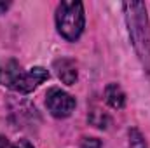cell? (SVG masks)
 Here are the masks:
<instances>
[{
    "instance_id": "6",
    "label": "cell",
    "mask_w": 150,
    "mask_h": 148,
    "mask_svg": "<svg viewBox=\"0 0 150 148\" xmlns=\"http://www.w3.org/2000/svg\"><path fill=\"white\" fill-rule=\"evenodd\" d=\"M54 70H56L58 78H59L63 84L74 85L75 82H77L79 72H77V65H75L72 59H68V58L56 59V61H54Z\"/></svg>"
},
{
    "instance_id": "12",
    "label": "cell",
    "mask_w": 150,
    "mask_h": 148,
    "mask_svg": "<svg viewBox=\"0 0 150 148\" xmlns=\"http://www.w3.org/2000/svg\"><path fill=\"white\" fill-rule=\"evenodd\" d=\"M0 148H12V147H11V143L7 141V138H5V136H2V134H0Z\"/></svg>"
},
{
    "instance_id": "11",
    "label": "cell",
    "mask_w": 150,
    "mask_h": 148,
    "mask_svg": "<svg viewBox=\"0 0 150 148\" xmlns=\"http://www.w3.org/2000/svg\"><path fill=\"white\" fill-rule=\"evenodd\" d=\"M12 148H33V145L28 141V140H19V141H16Z\"/></svg>"
},
{
    "instance_id": "2",
    "label": "cell",
    "mask_w": 150,
    "mask_h": 148,
    "mask_svg": "<svg viewBox=\"0 0 150 148\" xmlns=\"http://www.w3.org/2000/svg\"><path fill=\"white\" fill-rule=\"evenodd\" d=\"M84 5L80 2H61L56 11V26L61 37L75 42L84 30Z\"/></svg>"
},
{
    "instance_id": "13",
    "label": "cell",
    "mask_w": 150,
    "mask_h": 148,
    "mask_svg": "<svg viewBox=\"0 0 150 148\" xmlns=\"http://www.w3.org/2000/svg\"><path fill=\"white\" fill-rule=\"evenodd\" d=\"M7 9H9V2H0V12L7 11Z\"/></svg>"
},
{
    "instance_id": "4",
    "label": "cell",
    "mask_w": 150,
    "mask_h": 148,
    "mask_svg": "<svg viewBox=\"0 0 150 148\" xmlns=\"http://www.w3.org/2000/svg\"><path fill=\"white\" fill-rule=\"evenodd\" d=\"M47 78H49V72L45 68H42V66H33V68H30L26 72L23 70V73L19 75V78L16 80L12 91L21 92V94H28L33 89H37L38 85L44 80H47Z\"/></svg>"
},
{
    "instance_id": "7",
    "label": "cell",
    "mask_w": 150,
    "mask_h": 148,
    "mask_svg": "<svg viewBox=\"0 0 150 148\" xmlns=\"http://www.w3.org/2000/svg\"><path fill=\"white\" fill-rule=\"evenodd\" d=\"M105 99L113 110H120L126 105V94H124L122 87L119 84H113V82L108 84L105 89Z\"/></svg>"
},
{
    "instance_id": "1",
    "label": "cell",
    "mask_w": 150,
    "mask_h": 148,
    "mask_svg": "<svg viewBox=\"0 0 150 148\" xmlns=\"http://www.w3.org/2000/svg\"><path fill=\"white\" fill-rule=\"evenodd\" d=\"M126 21L133 47L142 59L143 66L150 72V28L147 9L143 2H126L124 4Z\"/></svg>"
},
{
    "instance_id": "5",
    "label": "cell",
    "mask_w": 150,
    "mask_h": 148,
    "mask_svg": "<svg viewBox=\"0 0 150 148\" xmlns=\"http://www.w3.org/2000/svg\"><path fill=\"white\" fill-rule=\"evenodd\" d=\"M23 72L21 65L16 59H4L0 61V85L12 89L16 80L19 78V75Z\"/></svg>"
},
{
    "instance_id": "10",
    "label": "cell",
    "mask_w": 150,
    "mask_h": 148,
    "mask_svg": "<svg viewBox=\"0 0 150 148\" xmlns=\"http://www.w3.org/2000/svg\"><path fill=\"white\" fill-rule=\"evenodd\" d=\"M80 148H101V141L98 138H84Z\"/></svg>"
},
{
    "instance_id": "8",
    "label": "cell",
    "mask_w": 150,
    "mask_h": 148,
    "mask_svg": "<svg viewBox=\"0 0 150 148\" xmlns=\"http://www.w3.org/2000/svg\"><path fill=\"white\" fill-rule=\"evenodd\" d=\"M89 120H91V124L93 125H96V127H100V129H107L108 127V124H110V117L108 115H105L103 111L100 110H94L91 113V117H89Z\"/></svg>"
},
{
    "instance_id": "3",
    "label": "cell",
    "mask_w": 150,
    "mask_h": 148,
    "mask_svg": "<svg viewBox=\"0 0 150 148\" xmlns=\"http://www.w3.org/2000/svg\"><path fill=\"white\" fill-rule=\"evenodd\" d=\"M45 106L56 118L68 117L75 108V98L59 87H51L45 94Z\"/></svg>"
},
{
    "instance_id": "9",
    "label": "cell",
    "mask_w": 150,
    "mask_h": 148,
    "mask_svg": "<svg viewBox=\"0 0 150 148\" xmlns=\"http://www.w3.org/2000/svg\"><path fill=\"white\" fill-rule=\"evenodd\" d=\"M129 148H147L145 138L138 129H129Z\"/></svg>"
}]
</instances>
